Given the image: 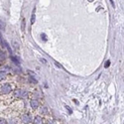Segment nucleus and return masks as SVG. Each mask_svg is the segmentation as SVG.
Returning <instances> with one entry per match:
<instances>
[{"label":"nucleus","mask_w":124,"mask_h":124,"mask_svg":"<svg viewBox=\"0 0 124 124\" xmlns=\"http://www.w3.org/2000/svg\"><path fill=\"white\" fill-rule=\"evenodd\" d=\"M34 114H35V112L31 109H26L23 112H21L20 113V116H19L21 124H31L33 121Z\"/></svg>","instance_id":"obj_2"},{"label":"nucleus","mask_w":124,"mask_h":124,"mask_svg":"<svg viewBox=\"0 0 124 124\" xmlns=\"http://www.w3.org/2000/svg\"><path fill=\"white\" fill-rule=\"evenodd\" d=\"M5 60V54L2 50H0V61H4Z\"/></svg>","instance_id":"obj_9"},{"label":"nucleus","mask_w":124,"mask_h":124,"mask_svg":"<svg viewBox=\"0 0 124 124\" xmlns=\"http://www.w3.org/2000/svg\"><path fill=\"white\" fill-rule=\"evenodd\" d=\"M109 67V62H107V63L105 64V68H108Z\"/></svg>","instance_id":"obj_13"},{"label":"nucleus","mask_w":124,"mask_h":124,"mask_svg":"<svg viewBox=\"0 0 124 124\" xmlns=\"http://www.w3.org/2000/svg\"><path fill=\"white\" fill-rule=\"evenodd\" d=\"M45 124H63V122L58 120V119H55V118H46L45 119Z\"/></svg>","instance_id":"obj_7"},{"label":"nucleus","mask_w":124,"mask_h":124,"mask_svg":"<svg viewBox=\"0 0 124 124\" xmlns=\"http://www.w3.org/2000/svg\"><path fill=\"white\" fill-rule=\"evenodd\" d=\"M35 23V10H34V13L32 14V17H31V24H34Z\"/></svg>","instance_id":"obj_10"},{"label":"nucleus","mask_w":124,"mask_h":124,"mask_svg":"<svg viewBox=\"0 0 124 124\" xmlns=\"http://www.w3.org/2000/svg\"><path fill=\"white\" fill-rule=\"evenodd\" d=\"M21 28H22V31L25 30V19L22 20V25H21Z\"/></svg>","instance_id":"obj_12"},{"label":"nucleus","mask_w":124,"mask_h":124,"mask_svg":"<svg viewBox=\"0 0 124 124\" xmlns=\"http://www.w3.org/2000/svg\"><path fill=\"white\" fill-rule=\"evenodd\" d=\"M42 105V103H41L40 99H37V98H30L29 99V106H30V109L33 110L34 112H36L40 106Z\"/></svg>","instance_id":"obj_3"},{"label":"nucleus","mask_w":124,"mask_h":124,"mask_svg":"<svg viewBox=\"0 0 124 124\" xmlns=\"http://www.w3.org/2000/svg\"><path fill=\"white\" fill-rule=\"evenodd\" d=\"M37 111H38L37 114H39V115H41V116H43L45 119L50 117V110H49V108L46 107V106L41 105L40 108H39Z\"/></svg>","instance_id":"obj_4"},{"label":"nucleus","mask_w":124,"mask_h":124,"mask_svg":"<svg viewBox=\"0 0 124 124\" xmlns=\"http://www.w3.org/2000/svg\"><path fill=\"white\" fill-rule=\"evenodd\" d=\"M0 124H8L6 118H5V115H4V113L3 111L0 112Z\"/></svg>","instance_id":"obj_8"},{"label":"nucleus","mask_w":124,"mask_h":124,"mask_svg":"<svg viewBox=\"0 0 124 124\" xmlns=\"http://www.w3.org/2000/svg\"><path fill=\"white\" fill-rule=\"evenodd\" d=\"M14 78L12 76H10L9 74L5 73L3 70H0V82L2 81H6V80H10V79H13Z\"/></svg>","instance_id":"obj_6"},{"label":"nucleus","mask_w":124,"mask_h":124,"mask_svg":"<svg viewBox=\"0 0 124 124\" xmlns=\"http://www.w3.org/2000/svg\"><path fill=\"white\" fill-rule=\"evenodd\" d=\"M31 124H45V118L43 116L37 114V113H35L33 117V121Z\"/></svg>","instance_id":"obj_5"},{"label":"nucleus","mask_w":124,"mask_h":124,"mask_svg":"<svg viewBox=\"0 0 124 124\" xmlns=\"http://www.w3.org/2000/svg\"><path fill=\"white\" fill-rule=\"evenodd\" d=\"M4 28H5V23L2 22V21H0V29H1V30H4Z\"/></svg>","instance_id":"obj_11"},{"label":"nucleus","mask_w":124,"mask_h":124,"mask_svg":"<svg viewBox=\"0 0 124 124\" xmlns=\"http://www.w3.org/2000/svg\"><path fill=\"white\" fill-rule=\"evenodd\" d=\"M17 86L18 85L14 78L0 82V105L9 106L14 102L13 92Z\"/></svg>","instance_id":"obj_1"}]
</instances>
